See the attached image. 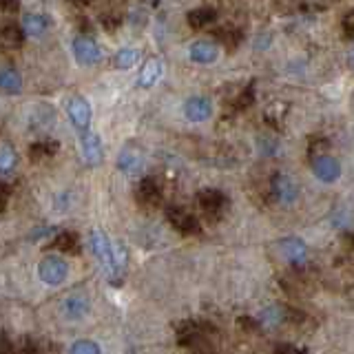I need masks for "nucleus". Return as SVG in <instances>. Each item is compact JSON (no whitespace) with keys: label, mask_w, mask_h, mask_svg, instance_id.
Wrapping results in <instances>:
<instances>
[{"label":"nucleus","mask_w":354,"mask_h":354,"mask_svg":"<svg viewBox=\"0 0 354 354\" xmlns=\"http://www.w3.org/2000/svg\"><path fill=\"white\" fill-rule=\"evenodd\" d=\"M88 243H91V250L95 254V259L104 268L109 283L120 286L122 281H124V266H127L124 248H122V246L115 248L102 230H91V235H88Z\"/></svg>","instance_id":"obj_1"},{"label":"nucleus","mask_w":354,"mask_h":354,"mask_svg":"<svg viewBox=\"0 0 354 354\" xmlns=\"http://www.w3.org/2000/svg\"><path fill=\"white\" fill-rule=\"evenodd\" d=\"M213 328L206 321H180L175 326L177 343L191 350H208V341L213 337Z\"/></svg>","instance_id":"obj_2"},{"label":"nucleus","mask_w":354,"mask_h":354,"mask_svg":"<svg viewBox=\"0 0 354 354\" xmlns=\"http://www.w3.org/2000/svg\"><path fill=\"white\" fill-rule=\"evenodd\" d=\"M197 206L208 219H221L228 210V197L217 188H202L197 193Z\"/></svg>","instance_id":"obj_3"},{"label":"nucleus","mask_w":354,"mask_h":354,"mask_svg":"<svg viewBox=\"0 0 354 354\" xmlns=\"http://www.w3.org/2000/svg\"><path fill=\"white\" fill-rule=\"evenodd\" d=\"M270 197L279 206H292L299 197V186L290 175L274 173L270 177Z\"/></svg>","instance_id":"obj_4"},{"label":"nucleus","mask_w":354,"mask_h":354,"mask_svg":"<svg viewBox=\"0 0 354 354\" xmlns=\"http://www.w3.org/2000/svg\"><path fill=\"white\" fill-rule=\"evenodd\" d=\"M69 274V263L58 254H49L38 263V277L47 286H60Z\"/></svg>","instance_id":"obj_5"},{"label":"nucleus","mask_w":354,"mask_h":354,"mask_svg":"<svg viewBox=\"0 0 354 354\" xmlns=\"http://www.w3.org/2000/svg\"><path fill=\"white\" fill-rule=\"evenodd\" d=\"M166 219H169V224L173 226V230H177L180 235H199L202 232V224H199V219L193 217L191 213H186L184 208L180 206H169L166 208Z\"/></svg>","instance_id":"obj_6"},{"label":"nucleus","mask_w":354,"mask_h":354,"mask_svg":"<svg viewBox=\"0 0 354 354\" xmlns=\"http://www.w3.org/2000/svg\"><path fill=\"white\" fill-rule=\"evenodd\" d=\"M73 55L82 66H93L102 60V49H100V44L93 38L75 36L73 38Z\"/></svg>","instance_id":"obj_7"},{"label":"nucleus","mask_w":354,"mask_h":354,"mask_svg":"<svg viewBox=\"0 0 354 354\" xmlns=\"http://www.w3.org/2000/svg\"><path fill=\"white\" fill-rule=\"evenodd\" d=\"M66 113H69V120L80 133H86L88 127H91V104L82 95H73L66 102Z\"/></svg>","instance_id":"obj_8"},{"label":"nucleus","mask_w":354,"mask_h":354,"mask_svg":"<svg viewBox=\"0 0 354 354\" xmlns=\"http://www.w3.org/2000/svg\"><path fill=\"white\" fill-rule=\"evenodd\" d=\"M277 250H279L281 259L288 261L290 266H304L306 259H308V246L299 239V237H286L279 241V246H277Z\"/></svg>","instance_id":"obj_9"},{"label":"nucleus","mask_w":354,"mask_h":354,"mask_svg":"<svg viewBox=\"0 0 354 354\" xmlns=\"http://www.w3.org/2000/svg\"><path fill=\"white\" fill-rule=\"evenodd\" d=\"M210 115H213V102L206 95H191L184 102V118L193 124H199V122H206Z\"/></svg>","instance_id":"obj_10"},{"label":"nucleus","mask_w":354,"mask_h":354,"mask_svg":"<svg viewBox=\"0 0 354 354\" xmlns=\"http://www.w3.org/2000/svg\"><path fill=\"white\" fill-rule=\"evenodd\" d=\"M136 197L142 206L147 208H158L162 204V186L155 177H142L140 184H138V191Z\"/></svg>","instance_id":"obj_11"},{"label":"nucleus","mask_w":354,"mask_h":354,"mask_svg":"<svg viewBox=\"0 0 354 354\" xmlns=\"http://www.w3.org/2000/svg\"><path fill=\"white\" fill-rule=\"evenodd\" d=\"M313 173L319 182L332 184L341 177V164L332 155H317L313 160Z\"/></svg>","instance_id":"obj_12"},{"label":"nucleus","mask_w":354,"mask_h":354,"mask_svg":"<svg viewBox=\"0 0 354 354\" xmlns=\"http://www.w3.org/2000/svg\"><path fill=\"white\" fill-rule=\"evenodd\" d=\"M80 147H82V158L88 166H100L104 160V149L102 142L93 131L80 133Z\"/></svg>","instance_id":"obj_13"},{"label":"nucleus","mask_w":354,"mask_h":354,"mask_svg":"<svg viewBox=\"0 0 354 354\" xmlns=\"http://www.w3.org/2000/svg\"><path fill=\"white\" fill-rule=\"evenodd\" d=\"M188 58L195 64H213L219 58V47L210 40H195L188 47Z\"/></svg>","instance_id":"obj_14"},{"label":"nucleus","mask_w":354,"mask_h":354,"mask_svg":"<svg viewBox=\"0 0 354 354\" xmlns=\"http://www.w3.org/2000/svg\"><path fill=\"white\" fill-rule=\"evenodd\" d=\"M144 166V155L138 147H124L118 155V169L124 175H138Z\"/></svg>","instance_id":"obj_15"},{"label":"nucleus","mask_w":354,"mask_h":354,"mask_svg":"<svg viewBox=\"0 0 354 354\" xmlns=\"http://www.w3.org/2000/svg\"><path fill=\"white\" fill-rule=\"evenodd\" d=\"M88 310H91V304H88V299L82 292H73L62 301V315L69 321L84 319L88 315Z\"/></svg>","instance_id":"obj_16"},{"label":"nucleus","mask_w":354,"mask_h":354,"mask_svg":"<svg viewBox=\"0 0 354 354\" xmlns=\"http://www.w3.org/2000/svg\"><path fill=\"white\" fill-rule=\"evenodd\" d=\"M162 73H164V62L160 58L147 60V62H144V66H142L140 75H138V86L140 88H151L153 84L160 82Z\"/></svg>","instance_id":"obj_17"},{"label":"nucleus","mask_w":354,"mask_h":354,"mask_svg":"<svg viewBox=\"0 0 354 354\" xmlns=\"http://www.w3.org/2000/svg\"><path fill=\"white\" fill-rule=\"evenodd\" d=\"M51 246L58 252H64V254H80V250H82L80 237H77V232H71V230L58 232Z\"/></svg>","instance_id":"obj_18"},{"label":"nucleus","mask_w":354,"mask_h":354,"mask_svg":"<svg viewBox=\"0 0 354 354\" xmlns=\"http://www.w3.org/2000/svg\"><path fill=\"white\" fill-rule=\"evenodd\" d=\"M217 18V11L213 7H208V5H202V7H195L188 11V25H191L193 29H204L206 25H210Z\"/></svg>","instance_id":"obj_19"},{"label":"nucleus","mask_w":354,"mask_h":354,"mask_svg":"<svg viewBox=\"0 0 354 354\" xmlns=\"http://www.w3.org/2000/svg\"><path fill=\"white\" fill-rule=\"evenodd\" d=\"M25 40V31L18 25H5L0 27V47L3 49H18Z\"/></svg>","instance_id":"obj_20"},{"label":"nucleus","mask_w":354,"mask_h":354,"mask_svg":"<svg viewBox=\"0 0 354 354\" xmlns=\"http://www.w3.org/2000/svg\"><path fill=\"white\" fill-rule=\"evenodd\" d=\"M60 144L55 140H44V142H36L29 147V158L31 162H42V160H49L53 158L55 153H58Z\"/></svg>","instance_id":"obj_21"},{"label":"nucleus","mask_w":354,"mask_h":354,"mask_svg":"<svg viewBox=\"0 0 354 354\" xmlns=\"http://www.w3.org/2000/svg\"><path fill=\"white\" fill-rule=\"evenodd\" d=\"M0 88L9 95L20 93L22 88V75L14 69V66H7V69H0Z\"/></svg>","instance_id":"obj_22"},{"label":"nucleus","mask_w":354,"mask_h":354,"mask_svg":"<svg viewBox=\"0 0 354 354\" xmlns=\"http://www.w3.org/2000/svg\"><path fill=\"white\" fill-rule=\"evenodd\" d=\"M49 29V22L44 16H38V14H27L22 18V31L27 33V36H42L44 31Z\"/></svg>","instance_id":"obj_23"},{"label":"nucleus","mask_w":354,"mask_h":354,"mask_svg":"<svg viewBox=\"0 0 354 354\" xmlns=\"http://www.w3.org/2000/svg\"><path fill=\"white\" fill-rule=\"evenodd\" d=\"M140 60V51L138 49H131V47H124V49H120L115 53V58H113V64L118 66V69H131V66H136Z\"/></svg>","instance_id":"obj_24"},{"label":"nucleus","mask_w":354,"mask_h":354,"mask_svg":"<svg viewBox=\"0 0 354 354\" xmlns=\"http://www.w3.org/2000/svg\"><path fill=\"white\" fill-rule=\"evenodd\" d=\"M16 166V151L9 144H0V173H9Z\"/></svg>","instance_id":"obj_25"},{"label":"nucleus","mask_w":354,"mask_h":354,"mask_svg":"<svg viewBox=\"0 0 354 354\" xmlns=\"http://www.w3.org/2000/svg\"><path fill=\"white\" fill-rule=\"evenodd\" d=\"M69 354H102V348L91 339H77L71 346Z\"/></svg>","instance_id":"obj_26"},{"label":"nucleus","mask_w":354,"mask_h":354,"mask_svg":"<svg viewBox=\"0 0 354 354\" xmlns=\"http://www.w3.org/2000/svg\"><path fill=\"white\" fill-rule=\"evenodd\" d=\"M252 102H254V86L252 84H248L243 91L237 95V100H235V106L239 109V111H243V109H248V106H252Z\"/></svg>","instance_id":"obj_27"},{"label":"nucleus","mask_w":354,"mask_h":354,"mask_svg":"<svg viewBox=\"0 0 354 354\" xmlns=\"http://www.w3.org/2000/svg\"><path fill=\"white\" fill-rule=\"evenodd\" d=\"M219 40L226 44L228 49H232V47H237L239 44V31H232V29H219Z\"/></svg>","instance_id":"obj_28"},{"label":"nucleus","mask_w":354,"mask_h":354,"mask_svg":"<svg viewBox=\"0 0 354 354\" xmlns=\"http://www.w3.org/2000/svg\"><path fill=\"white\" fill-rule=\"evenodd\" d=\"M274 354H308V350L295 346V343H279L274 348Z\"/></svg>","instance_id":"obj_29"},{"label":"nucleus","mask_w":354,"mask_h":354,"mask_svg":"<svg viewBox=\"0 0 354 354\" xmlns=\"http://www.w3.org/2000/svg\"><path fill=\"white\" fill-rule=\"evenodd\" d=\"M0 354H16V346L9 341L5 332H0Z\"/></svg>","instance_id":"obj_30"},{"label":"nucleus","mask_w":354,"mask_h":354,"mask_svg":"<svg viewBox=\"0 0 354 354\" xmlns=\"http://www.w3.org/2000/svg\"><path fill=\"white\" fill-rule=\"evenodd\" d=\"M9 195H11V188L5 182H0V213L5 210V206L9 202Z\"/></svg>","instance_id":"obj_31"},{"label":"nucleus","mask_w":354,"mask_h":354,"mask_svg":"<svg viewBox=\"0 0 354 354\" xmlns=\"http://www.w3.org/2000/svg\"><path fill=\"white\" fill-rule=\"evenodd\" d=\"M20 3L18 0H0V9L7 11V14H14V11H18Z\"/></svg>","instance_id":"obj_32"},{"label":"nucleus","mask_w":354,"mask_h":354,"mask_svg":"<svg viewBox=\"0 0 354 354\" xmlns=\"http://www.w3.org/2000/svg\"><path fill=\"white\" fill-rule=\"evenodd\" d=\"M343 29H346V33H354V9L343 18Z\"/></svg>","instance_id":"obj_33"},{"label":"nucleus","mask_w":354,"mask_h":354,"mask_svg":"<svg viewBox=\"0 0 354 354\" xmlns=\"http://www.w3.org/2000/svg\"><path fill=\"white\" fill-rule=\"evenodd\" d=\"M44 232H53V230H51V228H40V230H33L31 239H40V237H44Z\"/></svg>","instance_id":"obj_34"},{"label":"nucleus","mask_w":354,"mask_h":354,"mask_svg":"<svg viewBox=\"0 0 354 354\" xmlns=\"http://www.w3.org/2000/svg\"><path fill=\"white\" fill-rule=\"evenodd\" d=\"M69 3H73V5H88L91 0H69Z\"/></svg>","instance_id":"obj_35"},{"label":"nucleus","mask_w":354,"mask_h":354,"mask_svg":"<svg viewBox=\"0 0 354 354\" xmlns=\"http://www.w3.org/2000/svg\"><path fill=\"white\" fill-rule=\"evenodd\" d=\"M40 354H58V352L51 350V348H40Z\"/></svg>","instance_id":"obj_36"},{"label":"nucleus","mask_w":354,"mask_h":354,"mask_svg":"<svg viewBox=\"0 0 354 354\" xmlns=\"http://www.w3.org/2000/svg\"><path fill=\"white\" fill-rule=\"evenodd\" d=\"M352 66H354V53H352Z\"/></svg>","instance_id":"obj_37"}]
</instances>
